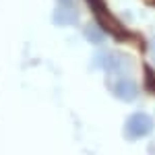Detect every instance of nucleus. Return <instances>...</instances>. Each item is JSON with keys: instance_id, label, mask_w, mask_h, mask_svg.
<instances>
[{"instance_id": "nucleus-3", "label": "nucleus", "mask_w": 155, "mask_h": 155, "mask_svg": "<svg viewBox=\"0 0 155 155\" xmlns=\"http://www.w3.org/2000/svg\"><path fill=\"white\" fill-rule=\"evenodd\" d=\"M104 58H106V62H101V66L106 71H118V68H122V64H124V60H122L120 54H106Z\"/></svg>"}, {"instance_id": "nucleus-6", "label": "nucleus", "mask_w": 155, "mask_h": 155, "mask_svg": "<svg viewBox=\"0 0 155 155\" xmlns=\"http://www.w3.org/2000/svg\"><path fill=\"white\" fill-rule=\"evenodd\" d=\"M64 2H66V0H64Z\"/></svg>"}, {"instance_id": "nucleus-1", "label": "nucleus", "mask_w": 155, "mask_h": 155, "mask_svg": "<svg viewBox=\"0 0 155 155\" xmlns=\"http://www.w3.org/2000/svg\"><path fill=\"white\" fill-rule=\"evenodd\" d=\"M124 128H126V134L130 139H141V137H147L153 130V120L147 114H143V112H137V114H132L130 118L126 120Z\"/></svg>"}, {"instance_id": "nucleus-4", "label": "nucleus", "mask_w": 155, "mask_h": 155, "mask_svg": "<svg viewBox=\"0 0 155 155\" xmlns=\"http://www.w3.org/2000/svg\"><path fill=\"white\" fill-rule=\"evenodd\" d=\"M56 21H58L60 25L74 23V21H77V12H74V11L68 12V8H60V11L56 12Z\"/></svg>"}, {"instance_id": "nucleus-2", "label": "nucleus", "mask_w": 155, "mask_h": 155, "mask_svg": "<svg viewBox=\"0 0 155 155\" xmlns=\"http://www.w3.org/2000/svg\"><path fill=\"white\" fill-rule=\"evenodd\" d=\"M112 91H114V95H116V97L124 99V101L134 99V97H137V93H139V89H137L134 81H130V79H120L118 83L112 85Z\"/></svg>"}, {"instance_id": "nucleus-5", "label": "nucleus", "mask_w": 155, "mask_h": 155, "mask_svg": "<svg viewBox=\"0 0 155 155\" xmlns=\"http://www.w3.org/2000/svg\"><path fill=\"white\" fill-rule=\"evenodd\" d=\"M149 50H151V58L155 60V39L151 41V46H149Z\"/></svg>"}]
</instances>
